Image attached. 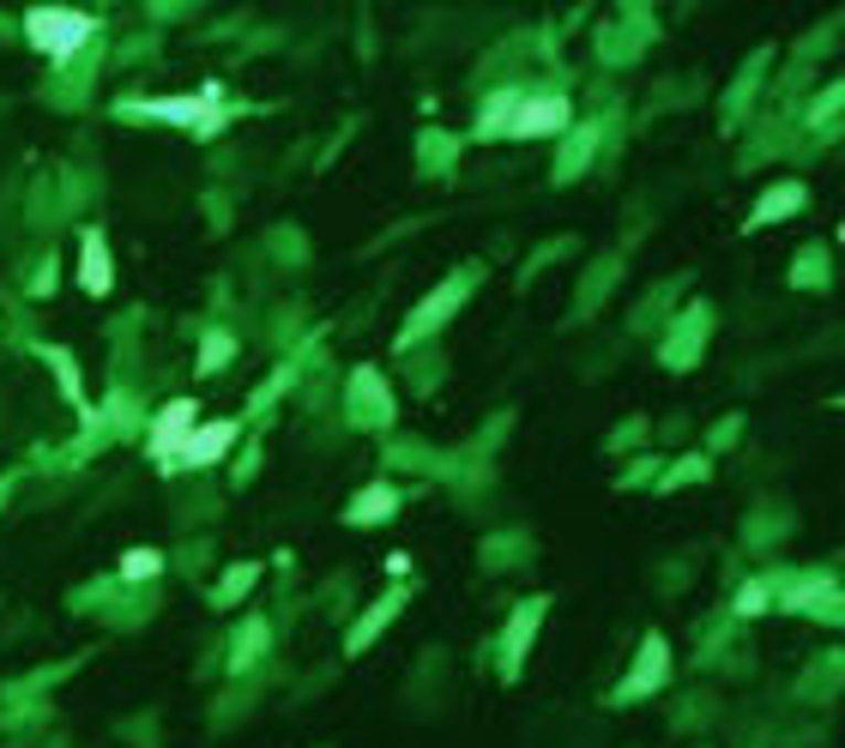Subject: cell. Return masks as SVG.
<instances>
[{
  "label": "cell",
  "instance_id": "obj_1",
  "mask_svg": "<svg viewBox=\"0 0 845 748\" xmlns=\"http://www.w3.org/2000/svg\"><path fill=\"white\" fill-rule=\"evenodd\" d=\"M92 31H97V19L92 12H73V7H31L24 12V43L49 61H73Z\"/></svg>",
  "mask_w": 845,
  "mask_h": 748
},
{
  "label": "cell",
  "instance_id": "obj_2",
  "mask_svg": "<svg viewBox=\"0 0 845 748\" xmlns=\"http://www.w3.org/2000/svg\"><path fill=\"white\" fill-rule=\"evenodd\" d=\"M242 441V417H217V423H200L194 435H188V447L170 459L163 471H206V466H217V459L229 453V447Z\"/></svg>",
  "mask_w": 845,
  "mask_h": 748
},
{
  "label": "cell",
  "instance_id": "obj_3",
  "mask_svg": "<svg viewBox=\"0 0 845 748\" xmlns=\"http://www.w3.org/2000/svg\"><path fill=\"white\" fill-rule=\"evenodd\" d=\"M664 676H671V647H664L659 634H646V640H640L634 670L622 676V688L610 694V701H617V706H634V701H646L652 688H664Z\"/></svg>",
  "mask_w": 845,
  "mask_h": 748
},
{
  "label": "cell",
  "instance_id": "obj_4",
  "mask_svg": "<svg viewBox=\"0 0 845 748\" xmlns=\"http://www.w3.org/2000/svg\"><path fill=\"white\" fill-rule=\"evenodd\" d=\"M188 435H194V398H170V405L151 417V429H146V453L158 459V466H170V459L188 447Z\"/></svg>",
  "mask_w": 845,
  "mask_h": 748
},
{
  "label": "cell",
  "instance_id": "obj_5",
  "mask_svg": "<svg viewBox=\"0 0 845 748\" xmlns=\"http://www.w3.org/2000/svg\"><path fill=\"white\" fill-rule=\"evenodd\" d=\"M574 115H568V97H549V92H537V97H520L514 103V115H507V139H544V133H561Z\"/></svg>",
  "mask_w": 845,
  "mask_h": 748
},
{
  "label": "cell",
  "instance_id": "obj_6",
  "mask_svg": "<svg viewBox=\"0 0 845 748\" xmlns=\"http://www.w3.org/2000/svg\"><path fill=\"white\" fill-rule=\"evenodd\" d=\"M471 284H478V273H459V278H447V284H441V290H435V296H429V302H422V308H417V314H411V320H405V332H399V351H411V344H417V339H429V332H435V327H441V320H447V314H453V308H459V302H466V290H471Z\"/></svg>",
  "mask_w": 845,
  "mask_h": 748
},
{
  "label": "cell",
  "instance_id": "obj_7",
  "mask_svg": "<svg viewBox=\"0 0 845 748\" xmlns=\"http://www.w3.org/2000/svg\"><path fill=\"white\" fill-rule=\"evenodd\" d=\"M351 423H363V429H381V423H393L387 386H381L375 368H356V374H351Z\"/></svg>",
  "mask_w": 845,
  "mask_h": 748
},
{
  "label": "cell",
  "instance_id": "obj_8",
  "mask_svg": "<svg viewBox=\"0 0 845 748\" xmlns=\"http://www.w3.org/2000/svg\"><path fill=\"white\" fill-rule=\"evenodd\" d=\"M549 603L544 598H526L514 610V622H507V640H502V676H520V664H526V647H532V628L544 622Z\"/></svg>",
  "mask_w": 845,
  "mask_h": 748
},
{
  "label": "cell",
  "instance_id": "obj_9",
  "mask_svg": "<svg viewBox=\"0 0 845 748\" xmlns=\"http://www.w3.org/2000/svg\"><path fill=\"white\" fill-rule=\"evenodd\" d=\"M405 598H411V591H405V586H393V591H387V598H381V603H368V610H363V616H356V622H351V640H344V652H363V647H375V634H381V628L393 622V616H399V603H405Z\"/></svg>",
  "mask_w": 845,
  "mask_h": 748
},
{
  "label": "cell",
  "instance_id": "obj_10",
  "mask_svg": "<svg viewBox=\"0 0 845 748\" xmlns=\"http://www.w3.org/2000/svg\"><path fill=\"white\" fill-rule=\"evenodd\" d=\"M36 356H43L49 368H55V381H61V393H67V405L79 410L85 423H97V410H92V398H85V381H79V363H73L61 344H36Z\"/></svg>",
  "mask_w": 845,
  "mask_h": 748
},
{
  "label": "cell",
  "instance_id": "obj_11",
  "mask_svg": "<svg viewBox=\"0 0 845 748\" xmlns=\"http://www.w3.org/2000/svg\"><path fill=\"white\" fill-rule=\"evenodd\" d=\"M803 182H779V188H767L761 193V205L749 212V229H767V224H779V217H791V212H803Z\"/></svg>",
  "mask_w": 845,
  "mask_h": 748
},
{
  "label": "cell",
  "instance_id": "obj_12",
  "mask_svg": "<svg viewBox=\"0 0 845 748\" xmlns=\"http://www.w3.org/2000/svg\"><path fill=\"white\" fill-rule=\"evenodd\" d=\"M399 489L393 483H375V489H363V495L351 501V507H344V525H375V520H393V513H399Z\"/></svg>",
  "mask_w": 845,
  "mask_h": 748
},
{
  "label": "cell",
  "instance_id": "obj_13",
  "mask_svg": "<svg viewBox=\"0 0 845 748\" xmlns=\"http://www.w3.org/2000/svg\"><path fill=\"white\" fill-rule=\"evenodd\" d=\"M109 248H104V229H85V242H79V284L92 296H104L109 290Z\"/></svg>",
  "mask_w": 845,
  "mask_h": 748
},
{
  "label": "cell",
  "instance_id": "obj_14",
  "mask_svg": "<svg viewBox=\"0 0 845 748\" xmlns=\"http://www.w3.org/2000/svg\"><path fill=\"white\" fill-rule=\"evenodd\" d=\"M695 339H707V308H695V314L683 320V332L664 344V363H671V368H688V363H695Z\"/></svg>",
  "mask_w": 845,
  "mask_h": 748
},
{
  "label": "cell",
  "instance_id": "obj_15",
  "mask_svg": "<svg viewBox=\"0 0 845 748\" xmlns=\"http://www.w3.org/2000/svg\"><path fill=\"white\" fill-rule=\"evenodd\" d=\"M254 579H260V562H236L224 579H217L212 603H224V610H229V603H242V598H248V586H254Z\"/></svg>",
  "mask_w": 845,
  "mask_h": 748
},
{
  "label": "cell",
  "instance_id": "obj_16",
  "mask_svg": "<svg viewBox=\"0 0 845 748\" xmlns=\"http://www.w3.org/2000/svg\"><path fill=\"white\" fill-rule=\"evenodd\" d=\"M236 363V339L229 332H206V344H200V374H217Z\"/></svg>",
  "mask_w": 845,
  "mask_h": 748
},
{
  "label": "cell",
  "instance_id": "obj_17",
  "mask_svg": "<svg viewBox=\"0 0 845 748\" xmlns=\"http://www.w3.org/2000/svg\"><path fill=\"white\" fill-rule=\"evenodd\" d=\"M115 574H121V579H158L163 574V549H127Z\"/></svg>",
  "mask_w": 845,
  "mask_h": 748
},
{
  "label": "cell",
  "instance_id": "obj_18",
  "mask_svg": "<svg viewBox=\"0 0 845 748\" xmlns=\"http://www.w3.org/2000/svg\"><path fill=\"white\" fill-rule=\"evenodd\" d=\"M260 647H266V622H260V616H254V622L242 628V647L229 652V670H242V664H248V658L260 652Z\"/></svg>",
  "mask_w": 845,
  "mask_h": 748
},
{
  "label": "cell",
  "instance_id": "obj_19",
  "mask_svg": "<svg viewBox=\"0 0 845 748\" xmlns=\"http://www.w3.org/2000/svg\"><path fill=\"white\" fill-rule=\"evenodd\" d=\"M755 610H767V579L742 586V598H737V616H755Z\"/></svg>",
  "mask_w": 845,
  "mask_h": 748
},
{
  "label": "cell",
  "instance_id": "obj_20",
  "mask_svg": "<svg viewBox=\"0 0 845 748\" xmlns=\"http://www.w3.org/2000/svg\"><path fill=\"white\" fill-rule=\"evenodd\" d=\"M695 477H707V459H683L671 477H664V489H676V483H695Z\"/></svg>",
  "mask_w": 845,
  "mask_h": 748
}]
</instances>
